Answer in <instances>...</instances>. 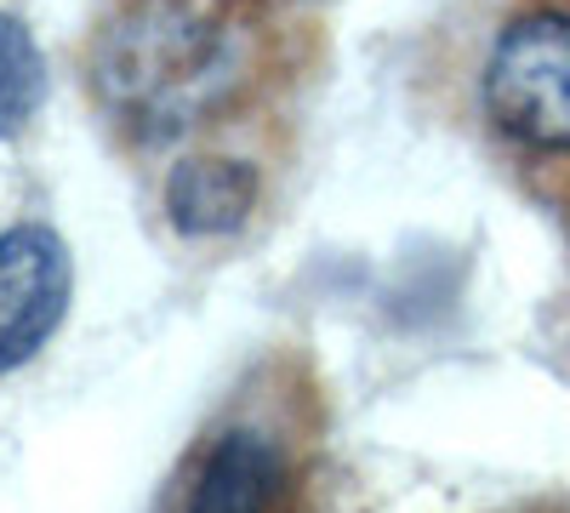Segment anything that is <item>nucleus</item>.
Listing matches in <instances>:
<instances>
[{
  "mask_svg": "<svg viewBox=\"0 0 570 513\" xmlns=\"http://www.w3.org/2000/svg\"><path fill=\"white\" fill-rule=\"evenodd\" d=\"M252 18L240 0H115L91 34V98L137 144H177L246 91Z\"/></svg>",
  "mask_w": 570,
  "mask_h": 513,
  "instance_id": "f03ea898",
  "label": "nucleus"
},
{
  "mask_svg": "<svg viewBox=\"0 0 570 513\" xmlns=\"http://www.w3.org/2000/svg\"><path fill=\"white\" fill-rule=\"evenodd\" d=\"M325 388L303 348H263L166 468L149 513H320Z\"/></svg>",
  "mask_w": 570,
  "mask_h": 513,
  "instance_id": "f257e3e1",
  "label": "nucleus"
},
{
  "mask_svg": "<svg viewBox=\"0 0 570 513\" xmlns=\"http://www.w3.org/2000/svg\"><path fill=\"white\" fill-rule=\"evenodd\" d=\"M40 98H46V58H40V46H35V34L12 12H0V144L18 137L35 120Z\"/></svg>",
  "mask_w": 570,
  "mask_h": 513,
  "instance_id": "423d86ee",
  "label": "nucleus"
},
{
  "mask_svg": "<svg viewBox=\"0 0 570 513\" xmlns=\"http://www.w3.org/2000/svg\"><path fill=\"white\" fill-rule=\"evenodd\" d=\"M257 200H263V171L246 155H228V149L183 155L160 177V211L188 240L240 235L257 211Z\"/></svg>",
  "mask_w": 570,
  "mask_h": 513,
  "instance_id": "39448f33",
  "label": "nucleus"
},
{
  "mask_svg": "<svg viewBox=\"0 0 570 513\" xmlns=\"http://www.w3.org/2000/svg\"><path fill=\"white\" fill-rule=\"evenodd\" d=\"M240 7H257V12H268V7H279V0H240Z\"/></svg>",
  "mask_w": 570,
  "mask_h": 513,
  "instance_id": "0eeeda50",
  "label": "nucleus"
},
{
  "mask_svg": "<svg viewBox=\"0 0 570 513\" xmlns=\"http://www.w3.org/2000/svg\"><path fill=\"white\" fill-rule=\"evenodd\" d=\"M480 120L537 166H570V7L531 0L508 12L480 52Z\"/></svg>",
  "mask_w": 570,
  "mask_h": 513,
  "instance_id": "7ed1b4c3",
  "label": "nucleus"
},
{
  "mask_svg": "<svg viewBox=\"0 0 570 513\" xmlns=\"http://www.w3.org/2000/svg\"><path fill=\"white\" fill-rule=\"evenodd\" d=\"M75 263L58 228L18 223L0 235V377L35 359L69 314Z\"/></svg>",
  "mask_w": 570,
  "mask_h": 513,
  "instance_id": "20e7f679",
  "label": "nucleus"
}]
</instances>
